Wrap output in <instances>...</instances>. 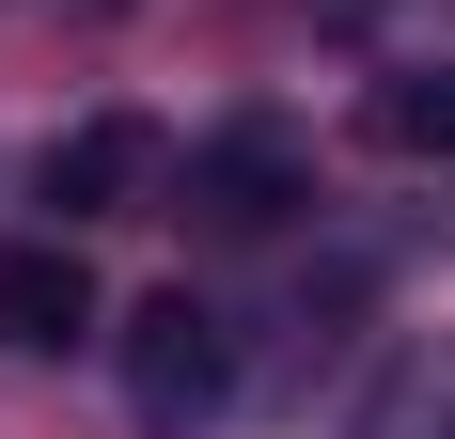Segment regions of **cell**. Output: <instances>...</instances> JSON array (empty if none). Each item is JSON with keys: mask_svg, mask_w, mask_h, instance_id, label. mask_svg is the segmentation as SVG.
<instances>
[{"mask_svg": "<svg viewBox=\"0 0 455 439\" xmlns=\"http://www.w3.org/2000/svg\"><path fill=\"white\" fill-rule=\"evenodd\" d=\"M110 346H126V408H141L157 439H188V424H220V408H235V314L188 299V283H157Z\"/></svg>", "mask_w": 455, "mask_h": 439, "instance_id": "1", "label": "cell"}, {"mask_svg": "<svg viewBox=\"0 0 455 439\" xmlns=\"http://www.w3.org/2000/svg\"><path fill=\"white\" fill-rule=\"evenodd\" d=\"M188 204L220 220V235H267V220L315 204V157H299V126H220L188 141Z\"/></svg>", "mask_w": 455, "mask_h": 439, "instance_id": "2", "label": "cell"}, {"mask_svg": "<svg viewBox=\"0 0 455 439\" xmlns=\"http://www.w3.org/2000/svg\"><path fill=\"white\" fill-rule=\"evenodd\" d=\"M0 346H16V361L94 346V267H79L63 220H47V235H0Z\"/></svg>", "mask_w": 455, "mask_h": 439, "instance_id": "3", "label": "cell"}, {"mask_svg": "<svg viewBox=\"0 0 455 439\" xmlns=\"http://www.w3.org/2000/svg\"><path fill=\"white\" fill-rule=\"evenodd\" d=\"M141 188H157V126H141V110H94V126H63L32 157V204L47 220H126Z\"/></svg>", "mask_w": 455, "mask_h": 439, "instance_id": "4", "label": "cell"}, {"mask_svg": "<svg viewBox=\"0 0 455 439\" xmlns=\"http://www.w3.org/2000/svg\"><path fill=\"white\" fill-rule=\"evenodd\" d=\"M377 157H409V173H455V63H424V79H377L362 94Z\"/></svg>", "mask_w": 455, "mask_h": 439, "instance_id": "5", "label": "cell"}, {"mask_svg": "<svg viewBox=\"0 0 455 439\" xmlns=\"http://www.w3.org/2000/svg\"><path fill=\"white\" fill-rule=\"evenodd\" d=\"M362 439H455V346H409L393 377H377Z\"/></svg>", "mask_w": 455, "mask_h": 439, "instance_id": "6", "label": "cell"}]
</instances>
